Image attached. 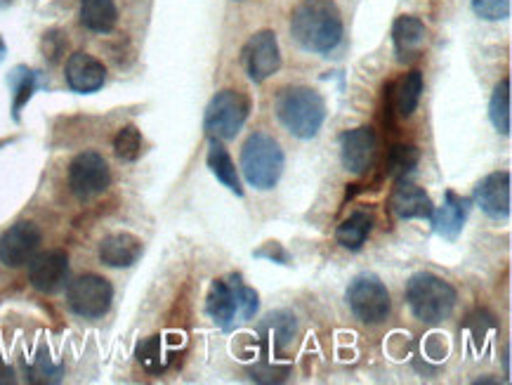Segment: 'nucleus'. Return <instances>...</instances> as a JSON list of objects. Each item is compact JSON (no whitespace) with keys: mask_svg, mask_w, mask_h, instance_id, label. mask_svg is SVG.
Here are the masks:
<instances>
[{"mask_svg":"<svg viewBox=\"0 0 512 385\" xmlns=\"http://www.w3.org/2000/svg\"><path fill=\"white\" fill-rule=\"evenodd\" d=\"M376 133L369 126L354 128L343 135L340 140V161H343L345 171L354 175L366 173L371 168L373 156H376Z\"/></svg>","mask_w":512,"mask_h":385,"instance_id":"nucleus-12","label":"nucleus"},{"mask_svg":"<svg viewBox=\"0 0 512 385\" xmlns=\"http://www.w3.org/2000/svg\"><path fill=\"white\" fill-rule=\"evenodd\" d=\"M31 381L34 383H57L62 378V369L52 367L48 355H38L34 367H31Z\"/></svg>","mask_w":512,"mask_h":385,"instance_id":"nucleus-31","label":"nucleus"},{"mask_svg":"<svg viewBox=\"0 0 512 385\" xmlns=\"http://www.w3.org/2000/svg\"><path fill=\"white\" fill-rule=\"evenodd\" d=\"M236 286V300H239V322H248L253 319L255 312H258V293H255L251 286L241 284L239 279H234Z\"/></svg>","mask_w":512,"mask_h":385,"instance_id":"nucleus-30","label":"nucleus"},{"mask_svg":"<svg viewBox=\"0 0 512 385\" xmlns=\"http://www.w3.org/2000/svg\"><path fill=\"white\" fill-rule=\"evenodd\" d=\"M142 152V135L135 126H126L118 130L114 137V154L121 161H135Z\"/></svg>","mask_w":512,"mask_h":385,"instance_id":"nucleus-28","label":"nucleus"},{"mask_svg":"<svg viewBox=\"0 0 512 385\" xmlns=\"http://www.w3.org/2000/svg\"><path fill=\"white\" fill-rule=\"evenodd\" d=\"M470 213V201L458 197L456 192H446L444 204L439 208H432L430 223L435 227V232L442 239L456 241L458 234L463 232L465 220H468Z\"/></svg>","mask_w":512,"mask_h":385,"instance_id":"nucleus-15","label":"nucleus"},{"mask_svg":"<svg viewBox=\"0 0 512 385\" xmlns=\"http://www.w3.org/2000/svg\"><path fill=\"white\" fill-rule=\"evenodd\" d=\"M41 230L34 223H17L0 237V263L5 267H22L31 263L41 249Z\"/></svg>","mask_w":512,"mask_h":385,"instance_id":"nucleus-10","label":"nucleus"},{"mask_svg":"<svg viewBox=\"0 0 512 385\" xmlns=\"http://www.w3.org/2000/svg\"><path fill=\"white\" fill-rule=\"evenodd\" d=\"M38 90V71H31L26 67H17L12 71V93H15V100H12V114L19 119V112L24 109V104L34 97Z\"/></svg>","mask_w":512,"mask_h":385,"instance_id":"nucleus-25","label":"nucleus"},{"mask_svg":"<svg viewBox=\"0 0 512 385\" xmlns=\"http://www.w3.org/2000/svg\"><path fill=\"white\" fill-rule=\"evenodd\" d=\"M43 48H45V55H48L52 62L59 60V55H62V50H64V38H62V34H57V31H50V34L45 36Z\"/></svg>","mask_w":512,"mask_h":385,"instance_id":"nucleus-32","label":"nucleus"},{"mask_svg":"<svg viewBox=\"0 0 512 385\" xmlns=\"http://www.w3.org/2000/svg\"><path fill=\"white\" fill-rule=\"evenodd\" d=\"M347 305L361 324H383L392 312L387 286L376 274H359L347 289Z\"/></svg>","mask_w":512,"mask_h":385,"instance_id":"nucleus-5","label":"nucleus"},{"mask_svg":"<svg viewBox=\"0 0 512 385\" xmlns=\"http://www.w3.org/2000/svg\"><path fill=\"white\" fill-rule=\"evenodd\" d=\"M418 149L411 145H397L392 147L390 156H387V173L392 175L395 180H404L413 168L418 166Z\"/></svg>","mask_w":512,"mask_h":385,"instance_id":"nucleus-27","label":"nucleus"},{"mask_svg":"<svg viewBox=\"0 0 512 385\" xmlns=\"http://www.w3.org/2000/svg\"><path fill=\"white\" fill-rule=\"evenodd\" d=\"M107 81V69L88 52H74L67 60V83L74 93H97Z\"/></svg>","mask_w":512,"mask_h":385,"instance_id":"nucleus-14","label":"nucleus"},{"mask_svg":"<svg viewBox=\"0 0 512 385\" xmlns=\"http://www.w3.org/2000/svg\"><path fill=\"white\" fill-rule=\"evenodd\" d=\"M390 208L399 220H416V218H428L432 215V201L423 187L413 185V182L397 180V187L392 189Z\"/></svg>","mask_w":512,"mask_h":385,"instance_id":"nucleus-16","label":"nucleus"},{"mask_svg":"<svg viewBox=\"0 0 512 385\" xmlns=\"http://www.w3.org/2000/svg\"><path fill=\"white\" fill-rule=\"evenodd\" d=\"M284 152L279 142L267 133H253L241 149V171L251 187L267 192L274 189L284 173Z\"/></svg>","mask_w":512,"mask_h":385,"instance_id":"nucleus-4","label":"nucleus"},{"mask_svg":"<svg viewBox=\"0 0 512 385\" xmlns=\"http://www.w3.org/2000/svg\"><path fill=\"white\" fill-rule=\"evenodd\" d=\"M458 293L446 279L432 272L413 274L406 284V303L413 317L425 324H442L456 308Z\"/></svg>","mask_w":512,"mask_h":385,"instance_id":"nucleus-3","label":"nucleus"},{"mask_svg":"<svg viewBox=\"0 0 512 385\" xmlns=\"http://www.w3.org/2000/svg\"><path fill=\"white\" fill-rule=\"evenodd\" d=\"M3 57H5V41L0 38V62H3Z\"/></svg>","mask_w":512,"mask_h":385,"instance_id":"nucleus-34","label":"nucleus"},{"mask_svg":"<svg viewBox=\"0 0 512 385\" xmlns=\"http://www.w3.org/2000/svg\"><path fill=\"white\" fill-rule=\"evenodd\" d=\"M15 383V371H12L10 364L3 362V357H0V385H12Z\"/></svg>","mask_w":512,"mask_h":385,"instance_id":"nucleus-33","label":"nucleus"},{"mask_svg":"<svg viewBox=\"0 0 512 385\" xmlns=\"http://www.w3.org/2000/svg\"><path fill=\"white\" fill-rule=\"evenodd\" d=\"M248 112H251V102H248L244 93H239V90H220L206 107L203 126H206L210 137L232 140L244 128Z\"/></svg>","mask_w":512,"mask_h":385,"instance_id":"nucleus-6","label":"nucleus"},{"mask_svg":"<svg viewBox=\"0 0 512 385\" xmlns=\"http://www.w3.org/2000/svg\"><path fill=\"white\" fill-rule=\"evenodd\" d=\"M206 312L220 329H232L239 322V300H236V286L234 279L229 282H213L206 298Z\"/></svg>","mask_w":512,"mask_h":385,"instance_id":"nucleus-18","label":"nucleus"},{"mask_svg":"<svg viewBox=\"0 0 512 385\" xmlns=\"http://www.w3.org/2000/svg\"><path fill=\"white\" fill-rule=\"evenodd\" d=\"M81 24L93 34H111L118 24L114 0H81Z\"/></svg>","mask_w":512,"mask_h":385,"instance_id":"nucleus-21","label":"nucleus"},{"mask_svg":"<svg viewBox=\"0 0 512 385\" xmlns=\"http://www.w3.org/2000/svg\"><path fill=\"white\" fill-rule=\"evenodd\" d=\"M208 168H210V173L218 178V182H222V185L229 189V192L236 194V197H244V187H241L239 173H236L232 156H229L225 147H222V142L218 140V137H210Z\"/></svg>","mask_w":512,"mask_h":385,"instance_id":"nucleus-20","label":"nucleus"},{"mask_svg":"<svg viewBox=\"0 0 512 385\" xmlns=\"http://www.w3.org/2000/svg\"><path fill=\"white\" fill-rule=\"evenodd\" d=\"M277 119L288 133L300 140H310L326 121V102L314 88L291 86L284 88L274 102Z\"/></svg>","mask_w":512,"mask_h":385,"instance_id":"nucleus-2","label":"nucleus"},{"mask_svg":"<svg viewBox=\"0 0 512 385\" xmlns=\"http://www.w3.org/2000/svg\"><path fill=\"white\" fill-rule=\"evenodd\" d=\"M489 119L494 123V128L501 135H510V78H503L498 83L494 95H491V104H489Z\"/></svg>","mask_w":512,"mask_h":385,"instance_id":"nucleus-24","label":"nucleus"},{"mask_svg":"<svg viewBox=\"0 0 512 385\" xmlns=\"http://www.w3.org/2000/svg\"><path fill=\"white\" fill-rule=\"evenodd\" d=\"M510 173L498 171L491 173L475 187V201L489 218L505 220L510 218Z\"/></svg>","mask_w":512,"mask_h":385,"instance_id":"nucleus-13","label":"nucleus"},{"mask_svg":"<svg viewBox=\"0 0 512 385\" xmlns=\"http://www.w3.org/2000/svg\"><path fill=\"white\" fill-rule=\"evenodd\" d=\"M135 355H137V362H140L142 367L149 371V374H161V371L168 367L161 336H152V338H147V341H142L140 345H137Z\"/></svg>","mask_w":512,"mask_h":385,"instance_id":"nucleus-26","label":"nucleus"},{"mask_svg":"<svg viewBox=\"0 0 512 385\" xmlns=\"http://www.w3.org/2000/svg\"><path fill=\"white\" fill-rule=\"evenodd\" d=\"M142 256V241L135 237V234L118 232L109 234L107 239H102L100 244V260L107 267H130L135 265Z\"/></svg>","mask_w":512,"mask_h":385,"instance_id":"nucleus-19","label":"nucleus"},{"mask_svg":"<svg viewBox=\"0 0 512 385\" xmlns=\"http://www.w3.org/2000/svg\"><path fill=\"white\" fill-rule=\"evenodd\" d=\"M392 43H395L399 62L416 60L420 52H423L425 43H428V29H425V24L418 17L402 15L397 17L395 26H392Z\"/></svg>","mask_w":512,"mask_h":385,"instance_id":"nucleus-17","label":"nucleus"},{"mask_svg":"<svg viewBox=\"0 0 512 385\" xmlns=\"http://www.w3.org/2000/svg\"><path fill=\"white\" fill-rule=\"evenodd\" d=\"M69 256L64 251L52 249L36 253L29 263V282L41 293H57L67 284Z\"/></svg>","mask_w":512,"mask_h":385,"instance_id":"nucleus-11","label":"nucleus"},{"mask_svg":"<svg viewBox=\"0 0 512 385\" xmlns=\"http://www.w3.org/2000/svg\"><path fill=\"white\" fill-rule=\"evenodd\" d=\"M244 67L251 81L262 83L272 78L281 67V50L274 31H258L244 45Z\"/></svg>","mask_w":512,"mask_h":385,"instance_id":"nucleus-9","label":"nucleus"},{"mask_svg":"<svg viewBox=\"0 0 512 385\" xmlns=\"http://www.w3.org/2000/svg\"><path fill=\"white\" fill-rule=\"evenodd\" d=\"M472 12L484 22H505L510 19L512 0H470Z\"/></svg>","mask_w":512,"mask_h":385,"instance_id":"nucleus-29","label":"nucleus"},{"mask_svg":"<svg viewBox=\"0 0 512 385\" xmlns=\"http://www.w3.org/2000/svg\"><path fill=\"white\" fill-rule=\"evenodd\" d=\"M295 43L314 55H326L343 43L345 26L336 0H303L291 15Z\"/></svg>","mask_w":512,"mask_h":385,"instance_id":"nucleus-1","label":"nucleus"},{"mask_svg":"<svg viewBox=\"0 0 512 385\" xmlns=\"http://www.w3.org/2000/svg\"><path fill=\"white\" fill-rule=\"evenodd\" d=\"M111 300H114V289H111L109 279L100 277V274H83V277L74 279L67 289L71 312L85 319L107 315Z\"/></svg>","mask_w":512,"mask_h":385,"instance_id":"nucleus-7","label":"nucleus"},{"mask_svg":"<svg viewBox=\"0 0 512 385\" xmlns=\"http://www.w3.org/2000/svg\"><path fill=\"white\" fill-rule=\"evenodd\" d=\"M390 90H392V104H395L397 114L404 116V119H409V116L418 109L420 95H423V74H420L418 69L409 71V74L399 78Z\"/></svg>","mask_w":512,"mask_h":385,"instance_id":"nucleus-22","label":"nucleus"},{"mask_svg":"<svg viewBox=\"0 0 512 385\" xmlns=\"http://www.w3.org/2000/svg\"><path fill=\"white\" fill-rule=\"evenodd\" d=\"M371 227H373L371 215L364 211H357V213H352L347 220H343V225L338 227L336 241L347 251H359L361 246L366 244V239H369Z\"/></svg>","mask_w":512,"mask_h":385,"instance_id":"nucleus-23","label":"nucleus"},{"mask_svg":"<svg viewBox=\"0 0 512 385\" xmlns=\"http://www.w3.org/2000/svg\"><path fill=\"white\" fill-rule=\"evenodd\" d=\"M111 182L109 163L102 154L83 152L78 154L69 166V187L81 201L95 199L107 192Z\"/></svg>","mask_w":512,"mask_h":385,"instance_id":"nucleus-8","label":"nucleus"}]
</instances>
